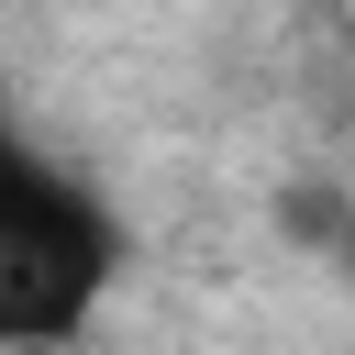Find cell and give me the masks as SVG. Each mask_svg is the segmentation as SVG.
Returning <instances> with one entry per match:
<instances>
[{"mask_svg":"<svg viewBox=\"0 0 355 355\" xmlns=\"http://www.w3.org/2000/svg\"><path fill=\"white\" fill-rule=\"evenodd\" d=\"M122 255H133L122 211L67 155L0 133V355H67L100 322Z\"/></svg>","mask_w":355,"mask_h":355,"instance_id":"cell-1","label":"cell"}]
</instances>
